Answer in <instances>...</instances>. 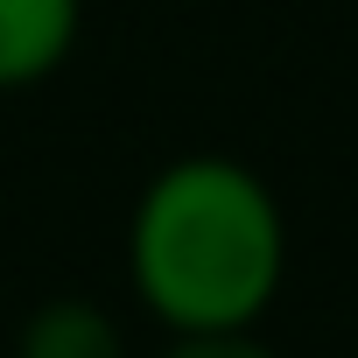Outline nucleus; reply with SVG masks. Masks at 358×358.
<instances>
[{
	"mask_svg": "<svg viewBox=\"0 0 358 358\" xmlns=\"http://www.w3.org/2000/svg\"><path fill=\"white\" fill-rule=\"evenodd\" d=\"M134 295L169 330H253L288 274V225L246 162L183 155L134 204Z\"/></svg>",
	"mask_w": 358,
	"mask_h": 358,
	"instance_id": "f257e3e1",
	"label": "nucleus"
},
{
	"mask_svg": "<svg viewBox=\"0 0 358 358\" xmlns=\"http://www.w3.org/2000/svg\"><path fill=\"white\" fill-rule=\"evenodd\" d=\"M162 358H281V351H267L253 330H176Z\"/></svg>",
	"mask_w": 358,
	"mask_h": 358,
	"instance_id": "20e7f679",
	"label": "nucleus"
},
{
	"mask_svg": "<svg viewBox=\"0 0 358 358\" xmlns=\"http://www.w3.org/2000/svg\"><path fill=\"white\" fill-rule=\"evenodd\" d=\"M15 358H127L120 344V323L99 309V302H43L29 323H22V344Z\"/></svg>",
	"mask_w": 358,
	"mask_h": 358,
	"instance_id": "7ed1b4c3",
	"label": "nucleus"
},
{
	"mask_svg": "<svg viewBox=\"0 0 358 358\" xmlns=\"http://www.w3.org/2000/svg\"><path fill=\"white\" fill-rule=\"evenodd\" d=\"M85 22V0H0V92L43 85Z\"/></svg>",
	"mask_w": 358,
	"mask_h": 358,
	"instance_id": "f03ea898",
	"label": "nucleus"
}]
</instances>
